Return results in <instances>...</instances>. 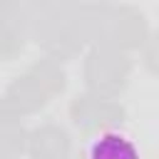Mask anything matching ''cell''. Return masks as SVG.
<instances>
[{"instance_id":"obj_1","label":"cell","mask_w":159,"mask_h":159,"mask_svg":"<svg viewBox=\"0 0 159 159\" xmlns=\"http://www.w3.org/2000/svg\"><path fill=\"white\" fill-rule=\"evenodd\" d=\"M87 159H139V149L127 134L107 129L89 142Z\"/></svg>"}]
</instances>
